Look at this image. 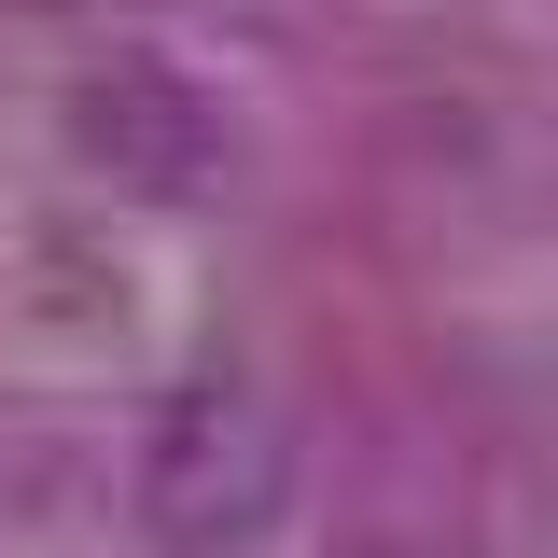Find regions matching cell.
I'll return each mask as SVG.
<instances>
[{
	"instance_id": "cell-1",
	"label": "cell",
	"mask_w": 558,
	"mask_h": 558,
	"mask_svg": "<svg viewBox=\"0 0 558 558\" xmlns=\"http://www.w3.org/2000/svg\"><path fill=\"white\" fill-rule=\"evenodd\" d=\"M293 517V418L252 377H182L140 433V545L154 558H252Z\"/></svg>"
},
{
	"instance_id": "cell-2",
	"label": "cell",
	"mask_w": 558,
	"mask_h": 558,
	"mask_svg": "<svg viewBox=\"0 0 558 558\" xmlns=\"http://www.w3.org/2000/svg\"><path fill=\"white\" fill-rule=\"evenodd\" d=\"M70 140L126 182V196H209L223 182V112H209L182 70H154V57H112L84 98H70Z\"/></svg>"
}]
</instances>
